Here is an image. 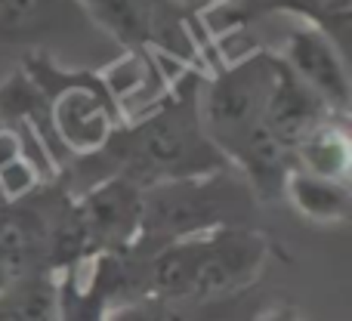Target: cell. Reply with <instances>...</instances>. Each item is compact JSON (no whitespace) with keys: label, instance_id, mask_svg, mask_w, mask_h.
<instances>
[{"label":"cell","instance_id":"obj_16","mask_svg":"<svg viewBox=\"0 0 352 321\" xmlns=\"http://www.w3.org/2000/svg\"><path fill=\"white\" fill-rule=\"evenodd\" d=\"M22 266L16 263V256L10 254V247L3 244V238H0V294L6 291V287L12 285V281H19L22 278Z\"/></svg>","mask_w":352,"mask_h":321},{"label":"cell","instance_id":"obj_10","mask_svg":"<svg viewBox=\"0 0 352 321\" xmlns=\"http://www.w3.org/2000/svg\"><path fill=\"white\" fill-rule=\"evenodd\" d=\"M281 195L309 223L334 225L349 217V204H352L349 182L324 179V176H312V173L291 167L285 182H281Z\"/></svg>","mask_w":352,"mask_h":321},{"label":"cell","instance_id":"obj_1","mask_svg":"<svg viewBox=\"0 0 352 321\" xmlns=\"http://www.w3.org/2000/svg\"><path fill=\"white\" fill-rule=\"evenodd\" d=\"M278 71L281 59L254 53L198 90L201 130L256 198L281 195V182L291 170V155L266 130V105Z\"/></svg>","mask_w":352,"mask_h":321},{"label":"cell","instance_id":"obj_14","mask_svg":"<svg viewBox=\"0 0 352 321\" xmlns=\"http://www.w3.org/2000/svg\"><path fill=\"white\" fill-rule=\"evenodd\" d=\"M65 0H0V41H31L65 16Z\"/></svg>","mask_w":352,"mask_h":321},{"label":"cell","instance_id":"obj_3","mask_svg":"<svg viewBox=\"0 0 352 321\" xmlns=\"http://www.w3.org/2000/svg\"><path fill=\"white\" fill-rule=\"evenodd\" d=\"M201 84L188 78L179 93L148 111L130 130H115L96 155L115 161V173L136 182L140 188L155 182L186 179V176L213 173L229 167L226 158L210 146L198 118Z\"/></svg>","mask_w":352,"mask_h":321},{"label":"cell","instance_id":"obj_6","mask_svg":"<svg viewBox=\"0 0 352 321\" xmlns=\"http://www.w3.org/2000/svg\"><path fill=\"white\" fill-rule=\"evenodd\" d=\"M93 254H118L136 244L142 229V188L124 176H105L78 204Z\"/></svg>","mask_w":352,"mask_h":321},{"label":"cell","instance_id":"obj_15","mask_svg":"<svg viewBox=\"0 0 352 321\" xmlns=\"http://www.w3.org/2000/svg\"><path fill=\"white\" fill-rule=\"evenodd\" d=\"M269 10H291L312 22V28L324 31L337 47H346L349 31V10L352 0H266Z\"/></svg>","mask_w":352,"mask_h":321},{"label":"cell","instance_id":"obj_4","mask_svg":"<svg viewBox=\"0 0 352 321\" xmlns=\"http://www.w3.org/2000/svg\"><path fill=\"white\" fill-rule=\"evenodd\" d=\"M256 195L232 167L142 188V229L136 244L204 235L217 229H250Z\"/></svg>","mask_w":352,"mask_h":321},{"label":"cell","instance_id":"obj_12","mask_svg":"<svg viewBox=\"0 0 352 321\" xmlns=\"http://www.w3.org/2000/svg\"><path fill=\"white\" fill-rule=\"evenodd\" d=\"M111 297L99 260L93 275H80V263L62 269L56 278V321H109Z\"/></svg>","mask_w":352,"mask_h":321},{"label":"cell","instance_id":"obj_7","mask_svg":"<svg viewBox=\"0 0 352 321\" xmlns=\"http://www.w3.org/2000/svg\"><path fill=\"white\" fill-rule=\"evenodd\" d=\"M285 68L309 87L334 115L346 118L349 109V78L346 65H343L340 47L331 41L324 31L312 28V25H300L287 34L285 43Z\"/></svg>","mask_w":352,"mask_h":321},{"label":"cell","instance_id":"obj_17","mask_svg":"<svg viewBox=\"0 0 352 321\" xmlns=\"http://www.w3.org/2000/svg\"><path fill=\"white\" fill-rule=\"evenodd\" d=\"M260 321H303V316H300V312H294V309H269L266 316H263Z\"/></svg>","mask_w":352,"mask_h":321},{"label":"cell","instance_id":"obj_8","mask_svg":"<svg viewBox=\"0 0 352 321\" xmlns=\"http://www.w3.org/2000/svg\"><path fill=\"white\" fill-rule=\"evenodd\" d=\"M90 12L124 41H152L173 53H188L179 12L167 0H84Z\"/></svg>","mask_w":352,"mask_h":321},{"label":"cell","instance_id":"obj_11","mask_svg":"<svg viewBox=\"0 0 352 321\" xmlns=\"http://www.w3.org/2000/svg\"><path fill=\"white\" fill-rule=\"evenodd\" d=\"M291 167L324 179L349 182L352 167V140L343 118H331L316 127L297 148L291 152Z\"/></svg>","mask_w":352,"mask_h":321},{"label":"cell","instance_id":"obj_9","mask_svg":"<svg viewBox=\"0 0 352 321\" xmlns=\"http://www.w3.org/2000/svg\"><path fill=\"white\" fill-rule=\"evenodd\" d=\"M331 118H340L309 90L303 87L291 71L285 68L281 62V71H278V80H275V90L269 96V105H266V130L287 155L306 140L316 127H322L324 121Z\"/></svg>","mask_w":352,"mask_h":321},{"label":"cell","instance_id":"obj_2","mask_svg":"<svg viewBox=\"0 0 352 321\" xmlns=\"http://www.w3.org/2000/svg\"><path fill=\"white\" fill-rule=\"evenodd\" d=\"M266 256L269 241L254 225L164 241L146 256L142 294L158 303H213L254 285Z\"/></svg>","mask_w":352,"mask_h":321},{"label":"cell","instance_id":"obj_5","mask_svg":"<svg viewBox=\"0 0 352 321\" xmlns=\"http://www.w3.org/2000/svg\"><path fill=\"white\" fill-rule=\"evenodd\" d=\"M28 78L47 96L50 127L72 152L96 155L109 142V136L118 130L102 87L90 84V80H80L78 74L62 80V74L50 71L47 78L43 71H37L31 65H28Z\"/></svg>","mask_w":352,"mask_h":321},{"label":"cell","instance_id":"obj_13","mask_svg":"<svg viewBox=\"0 0 352 321\" xmlns=\"http://www.w3.org/2000/svg\"><path fill=\"white\" fill-rule=\"evenodd\" d=\"M0 321H56V278L31 272L0 294Z\"/></svg>","mask_w":352,"mask_h":321}]
</instances>
